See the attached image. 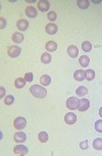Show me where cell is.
I'll return each mask as SVG.
<instances>
[{
  "instance_id": "obj_11",
  "label": "cell",
  "mask_w": 102,
  "mask_h": 156,
  "mask_svg": "<svg viewBox=\"0 0 102 156\" xmlns=\"http://www.w3.org/2000/svg\"><path fill=\"white\" fill-rule=\"evenodd\" d=\"M89 107H90V102L88 99L83 98L80 100V106H79V108H78L80 111H86Z\"/></svg>"
},
{
  "instance_id": "obj_25",
  "label": "cell",
  "mask_w": 102,
  "mask_h": 156,
  "mask_svg": "<svg viewBox=\"0 0 102 156\" xmlns=\"http://www.w3.org/2000/svg\"><path fill=\"white\" fill-rule=\"evenodd\" d=\"M82 49H83L85 52H89V51L92 50V44L89 42V41H85L82 44Z\"/></svg>"
},
{
  "instance_id": "obj_32",
  "label": "cell",
  "mask_w": 102,
  "mask_h": 156,
  "mask_svg": "<svg viewBox=\"0 0 102 156\" xmlns=\"http://www.w3.org/2000/svg\"><path fill=\"white\" fill-rule=\"evenodd\" d=\"M0 98H3L4 97V95H5V90H4V88L3 87H1L0 88Z\"/></svg>"
},
{
  "instance_id": "obj_8",
  "label": "cell",
  "mask_w": 102,
  "mask_h": 156,
  "mask_svg": "<svg viewBox=\"0 0 102 156\" xmlns=\"http://www.w3.org/2000/svg\"><path fill=\"white\" fill-rule=\"evenodd\" d=\"M74 78L79 82H82L86 79V70H83V69H78L75 72L74 74Z\"/></svg>"
},
{
  "instance_id": "obj_15",
  "label": "cell",
  "mask_w": 102,
  "mask_h": 156,
  "mask_svg": "<svg viewBox=\"0 0 102 156\" xmlns=\"http://www.w3.org/2000/svg\"><path fill=\"white\" fill-rule=\"evenodd\" d=\"M16 26H18V30L26 31L29 27V21H27L26 19H19V21H18V24H16Z\"/></svg>"
},
{
  "instance_id": "obj_18",
  "label": "cell",
  "mask_w": 102,
  "mask_h": 156,
  "mask_svg": "<svg viewBox=\"0 0 102 156\" xmlns=\"http://www.w3.org/2000/svg\"><path fill=\"white\" fill-rule=\"evenodd\" d=\"M11 39L14 43H21L24 41V35L21 33H14Z\"/></svg>"
},
{
  "instance_id": "obj_10",
  "label": "cell",
  "mask_w": 102,
  "mask_h": 156,
  "mask_svg": "<svg viewBox=\"0 0 102 156\" xmlns=\"http://www.w3.org/2000/svg\"><path fill=\"white\" fill-rule=\"evenodd\" d=\"M13 139L16 143H24L27 139V136L25 133H23V132H18V133L14 134Z\"/></svg>"
},
{
  "instance_id": "obj_22",
  "label": "cell",
  "mask_w": 102,
  "mask_h": 156,
  "mask_svg": "<svg viewBox=\"0 0 102 156\" xmlns=\"http://www.w3.org/2000/svg\"><path fill=\"white\" fill-rule=\"evenodd\" d=\"M51 59H52V57H51V55L48 52L43 53L42 56H41V61L45 63V64H48V63L51 61Z\"/></svg>"
},
{
  "instance_id": "obj_9",
  "label": "cell",
  "mask_w": 102,
  "mask_h": 156,
  "mask_svg": "<svg viewBox=\"0 0 102 156\" xmlns=\"http://www.w3.org/2000/svg\"><path fill=\"white\" fill-rule=\"evenodd\" d=\"M67 54L69 55V57L72 58H76L79 54V49L77 48V46L75 45H70L67 47Z\"/></svg>"
},
{
  "instance_id": "obj_16",
  "label": "cell",
  "mask_w": 102,
  "mask_h": 156,
  "mask_svg": "<svg viewBox=\"0 0 102 156\" xmlns=\"http://www.w3.org/2000/svg\"><path fill=\"white\" fill-rule=\"evenodd\" d=\"M40 83L42 86H49L50 83H51V78L48 75H43L40 79Z\"/></svg>"
},
{
  "instance_id": "obj_28",
  "label": "cell",
  "mask_w": 102,
  "mask_h": 156,
  "mask_svg": "<svg viewBox=\"0 0 102 156\" xmlns=\"http://www.w3.org/2000/svg\"><path fill=\"white\" fill-rule=\"evenodd\" d=\"M47 18L49 19L50 21H54L55 19H56L57 16H56V13H54V11H50V13H47Z\"/></svg>"
},
{
  "instance_id": "obj_20",
  "label": "cell",
  "mask_w": 102,
  "mask_h": 156,
  "mask_svg": "<svg viewBox=\"0 0 102 156\" xmlns=\"http://www.w3.org/2000/svg\"><path fill=\"white\" fill-rule=\"evenodd\" d=\"M87 93H88V89L85 86H80L76 91V94L80 97L85 96V95H87Z\"/></svg>"
},
{
  "instance_id": "obj_5",
  "label": "cell",
  "mask_w": 102,
  "mask_h": 156,
  "mask_svg": "<svg viewBox=\"0 0 102 156\" xmlns=\"http://www.w3.org/2000/svg\"><path fill=\"white\" fill-rule=\"evenodd\" d=\"M13 152L14 154L16 155H21V156H24V155H27L28 154V148L24 145H16V147L13 148Z\"/></svg>"
},
{
  "instance_id": "obj_21",
  "label": "cell",
  "mask_w": 102,
  "mask_h": 156,
  "mask_svg": "<svg viewBox=\"0 0 102 156\" xmlns=\"http://www.w3.org/2000/svg\"><path fill=\"white\" fill-rule=\"evenodd\" d=\"M93 147L94 149L100 151L102 150V139L101 138H97L93 141Z\"/></svg>"
},
{
  "instance_id": "obj_4",
  "label": "cell",
  "mask_w": 102,
  "mask_h": 156,
  "mask_svg": "<svg viewBox=\"0 0 102 156\" xmlns=\"http://www.w3.org/2000/svg\"><path fill=\"white\" fill-rule=\"evenodd\" d=\"M21 50L18 46H10V47L8 48V50H7V54H8L9 57H11V58L18 57V55L21 54Z\"/></svg>"
},
{
  "instance_id": "obj_33",
  "label": "cell",
  "mask_w": 102,
  "mask_h": 156,
  "mask_svg": "<svg viewBox=\"0 0 102 156\" xmlns=\"http://www.w3.org/2000/svg\"><path fill=\"white\" fill-rule=\"evenodd\" d=\"M0 21H1V26H0V28H1V29H3L4 27L6 26V21H5V19H4L3 18H0Z\"/></svg>"
},
{
  "instance_id": "obj_13",
  "label": "cell",
  "mask_w": 102,
  "mask_h": 156,
  "mask_svg": "<svg viewBox=\"0 0 102 156\" xmlns=\"http://www.w3.org/2000/svg\"><path fill=\"white\" fill-rule=\"evenodd\" d=\"M26 14L29 18H35L36 16H37V10H36V8H34L33 6H28L26 7Z\"/></svg>"
},
{
  "instance_id": "obj_14",
  "label": "cell",
  "mask_w": 102,
  "mask_h": 156,
  "mask_svg": "<svg viewBox=\"0 0 102 156\" xmlns=\"http://www.w3.org/2000/svg\"><path fill=\"white\" fill-rule=\"evenodd\" d=\"M45 48L48 52H53V51L57 49V44L56 42H54V41H48L45 45Z\"/></svg>"
},
{
  "instance_id": "obj_31",
  "label": "cell",
  "mask_w": 102,
  "mask_h": 156,
  "mask_svg": "<svg viewBox=\"0 0 102 156\" xmlns=\"http://www.w3.org/2000/svg\"><path fill=\"white\" fill-rule=\"evenodd\" d=\"M80 148H81L82 150H86L88 149V141H83V142L80 143Z\"/></svg>"
},
{
  "instance_id": "obj_34",
  "label": "cell",
  "mask_w": 102,
  "mask_h": 156,
  "mask_svg": "<svg viewBox=\"0 0 102 156\" xmlns=\"http://www.w3.org/2000/svg\"><path fill=\"white\" fill-rule=\"evenodd\" d=\"M99 115H100L101 118H102V107H101L100 109H99Z\"/></svg>"
},
{
  "instance_id": "obj_30",
  "label": "cell",
  "mask_w": 102,
  "mask_h": 156,
  "mask_svg": "<svg viewBox=\"0 0 102 156\" xmlns=\"http://www.w3.org/2000/svg\"><path fill=\"white\" fill-rule=\"evenodd\" d=\"M33 77H34V75H33L32 72H27L26 75H25V80H26L27 82L30 83V82L33 81Z\"/></svg>"
},
{
  "instance_id": "obj_19",
  "label": "cell",
  "mask_w": 102,
  "mask_h": 156,
  "mask_svg": "<svg viewBox=\"0 0 102 156\" xmlns=\"http://www.w3.org/2000/svg\"><path fill=\"white\" fill-rule=\"evenodd\" d=\"M26 80L23 79V78H18V79L16 80V82H14V86L16 88H18V89H21V88H24L26 86Z\"/></svg>"
},
{
  "instance_id": "obj_1",
  "label": "cell",
  "mask_w": 102,
  "mask_h": 156,
  "mask_svg": "<svg viewBox=\"0 0 102 156\" xmlns=\"http://www.w3.org/2000/svg\"><path fill=\"white\" fill-rule=\"evenodd\" d=\"M30 92L32 93L33 96L37 97V98H39V99L45 98L46 95H47V91H46L45 88L39 86V85H34V86L31 87Z\"/></svg>"
},
{
  "instance_id": "obj_17",
  "label": "cell",
  "mask_w": 102,
  "mask_h": 156,
  "mask_svg": "<svg viewBox=\"0 0 102 156\" xmlns=\"http://www.w3.org/2000/svg\"><path fill=\"white\" fill-rule=\"evenodd\" d=\"M79 62L83 67H87L89 65L90 59H89V57L87 56V55H82V56L80 57V59H79Z\"/></svg>"
},
{
  "instance_id": "obj_27",
  "label": "cell",
  "mask_w": 102,
  "mask_h": 156,
  "mask_svg": "<svg viewBox=\"0 0 102 156\" xmlns=\"http://www.w3.org/2000/svg\"><path fill=\"white\" fill-rule=\"evenodd\" d=\"M13 101H14V97L13 95H8V96H6L5 98H4V104H6V105L13 104Z\"/></svg>"
},
{
  "instance_id": "obj_29",
  "label": "cell",
  "mask_w": 102,
  "mask_h": 156,
  "mask_svg": "<svg viewBox=\"0 0 102 156\" xmlns=\"http://www.w3.org/2000/svg\"><path fill=\"white\" fill-rule=\"evenodd\" d=\"M95 130L98 132V133H102V119L97 121L95 123Z\"/></svg>"
},
{
  "instance_id": "obj_24",
  "label": "cell",
  "mask_w": 102,
  "mask_h": 156,
  "mask_svg": "<svg viewBox=\"0 0 102 156\" xmlns=\"http://www.w3.org/2000/svg\"><path fill=\"white\" fill-rule=\"evenodd\" d=\"M77 4L80 8L82 9H86L89 7V1L88 0H78L77 1Z\"/></svg>"
},
{
  "instance_id": "obj_6",
  "label": "cell",
  "mask_w": 102,
  "mask_h": 156,
  "mask_svg": "<svg viewBox=\"0 0 102 156\" xmlns=\"http://www.w3.org/2000/svg\"><path fill=\"white\" fill-rule=\"evenodd\" d=\"M64 121L67 125H74L77 121V115L74 112H69L64 115Z\"/></svg>"
},
{
  "instance_id": "obj_26",
  "label": "cell",
  "mask_w": 102,
  "mask_h": 156,
  "mask_svg": "<svg viewBox=\"0 0 102 156\" xmlns=\"http://www.w3.org/2000/svg\"><path fill=\"white\" fill-rule=\"evenodd\" d=\"M95 78V72L93 69H87L86 70V79L88 81H92Z\"/></svg>"
},
{
  "instance_id": "obj_12",
  "label": "cell",
  "mask_w": 102,
  "mask_h": 156,
  "mask_svg": "<svg viewBox=\"0 0 102 156\" xmlns=\"http://www.w3.org/2000/svg\"><path fill=\"white\" fill-rule=\"evenodd\" d=\"M57 30H58V28L55 24H48L45 28L46 33L49 34V35H54V34H56Z\"/></svg>"
},
{
  "instance_id": "obj_7",
  "label": "cell",
  "mask_w": 102,
  "mask_h": 156,
  "mask_svg": "<svg viewBox=\"0 0 102 156\" xmlns=\"http://www.w3.org/2000/svg\"><path fill=\"white\" fill-rule=\"evenodd\" d=\"M37 6H38L39 10L42 11V13H45V11H47L48 9L50 8L49 2L46 1V0H40V1H38Z\"/></svg>"
},
{
  "instance_id": "obj_3",
  "label": "cell",
  "mask_w": 102,
  "mask_h": 156,
  "mask_svg": "<svg viewBox=\"0 0 102 156\" xmlns=\"http://www.w3.org/2000/svg\"><path fill=\"white\" fill-rule=\"evenodd\" d=\"M13 126L14 128L16 129V130H23V129L26 128L27 126V121L25 118H21V116H19V118H16L14 119L13 121Z\"/></svg>"
},
{
  "instance_id": "obj_2",
  "label": "cell",
  "mask_w": 102,
  "mask_h": 156,
  "mask_svg": "<svg viewBox=\"0 0 102 156\" xmlns=\"http://www.w3.org/2000/svg\"><path fill=\"white\" fill-rule=\"evenodd\" d=\"M80 106V99L78 97H69V99L67 100V107L70 110H75V109H78Z\"/></svg>"
},
{
  "instance_id": "obj_23",
  "label": "cell",
  "mask_w": 102,
  "mask_h": 156,
  "mask_svg": "<svg viewBox=\"0 0 102 156\" xmlns=\"http://www.w3.org/2000/svg\"><path fill=\"white\" fill-rule=\"evenodd\" d=\"M38 139L41 143H46L48 141V134L46 132H41V133H39Z\"/></svg>"
}]
</instances>
